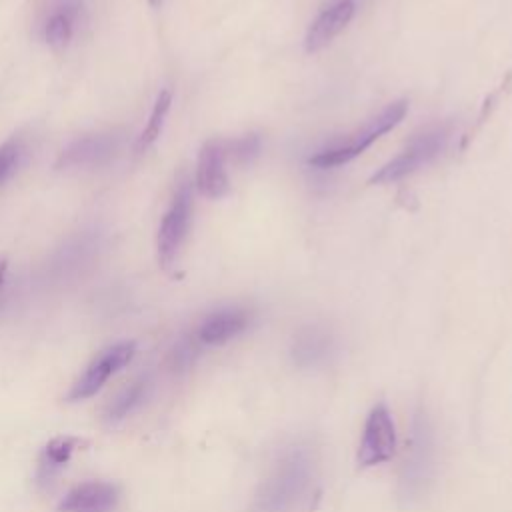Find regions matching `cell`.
<instances>
[{
  "label": "cell",
  "instance_id": "obj_13",
  "mask_svg": "<svg viewBox=\"0 0 512 512\" xmlns=\"http://www.w3.org/2000/svg\"><path fill=\"white\" fill-rule=\"evenodd\" d=\"M334 350V340L330 332L320 326L302 328L290 346L292 362L300 368H314L324 364Z\"/></svg>",
  "mask_w": 512,
  "mask_h": 512
},
{
  "label": "cell",
  "instance_id": "obj_1",
  "mask_svg": "<svg viewBox=\"0 0 512 512\" xmlns=\"http://www.w3.org/2000/svg\"><path fill=\"white\" fill-rule=\"evenodd\" d=\"M316 474L314 450L290 446L258 486L250 512H290L310 490Z\"/></svg>",
  "mask_w": 512,
  "mask_h": 512
},
{
  "label": "cell",
  "instance_id": "obj_14",
  "mask_svg": "<svg viewBox=\"0 0 512 512\" xmlns=\"http://www.w3.org/2000/svg\"><path fill=\"white\" fill-rule=\"evenodd\" d=\"M82 446H86V440L78 438V436H56L52 438L42 452L40 458V480L46 482L50 480L62 466H66L72 458V454L76 450H80Z\"/></svg>",
  "mask_w": 512,
  "mask_h": 512
},
{
  "label": "cell",
  "instance_id": "obj_18",
  "mask_svg": "<svg viewBox=\"0 0 512 512\" xmlns=\"http://www.w3.org/2000/svg\"><path fill=\"white\" fill-rule=\"evenodd\" d=\"M22 158V146L18 140L10 138L0 146V186L16 172Z\"/></svg>",
  "mask_w": 512,
  "mask_h": 512
},
{
  "label": "cell",
  "instance_id": "obj_21",
  "mask_svg": "<svg viewBox=\"0 0 512 512\" xmlns=\"http://www.w3.org/2000/svg\"><path fill=\"white\" fill-rule=\"evenodd\" d=\"M6 268H8V262H6V258H0V286H2V282H4V274H6Z\"/></svg>",
  "mask_w": 512,
  "mask_h": 512
},
{
  "label": "cell",
  "instance_id": "obj_22",
  "mask_svg": "<svg viewBox=\"0 0 512 512\" xmlns=\"http://www.w3.org/2000/svg\"><path fill=\"white\" fill-rule=\"evenodd\" d=\"M162 2H164V0H148V4H150V6H160Z\"/></svg>",
  "mask_w": 512,
  "mask_h": 512
},
{
  "label": "cell",
  "instance_id": "obj_2",
  "mask_svg": "<svg viewBox=\"0 0 512 512\" xmlns=\"http://www.w3.org/2000/svg\"><path fill=\"white\" fill-rule=\"evenodd\" d=\"M436 450H434V430L430 418L424 410H416L412 418V432L406 450V458L400 472V496L410 504L420 500L436 472Z\"/></svg>",
  "mask_w": 512,
  "mask_h": 512
},
{
  "label": "cell",
  "instance_id": "obj_4",
  "mask_svg": "<svg viewBox=\"0 0 512 512\" xmlns=\"http://www.w3.org/2000/svg\"><path fill=\"white\" fill-rule=\"evenodd\" d=\"M448 126H434L424 130L422 134H416L406 148L392 158L390 162H386L382 168H378L372 176H370V184H388V182H396L412 172H416L418 168H422L424 164H428L430 160H434L446 146L448 140Z\"/></svg>",
  "mask_w": 512,
  "mask_h": 512
},
{
  "label": "cell",
  "instance_id": "obj_3",
  "mask_svg": "<svg viewBox=\"0 0 512 512\" xmlns=\"http://www.w3.org/2000/svg\"><path fill=\"white\" fill-rule=\"evenodd\" d=\"M406 110H408L406 100H396L388 104L378 116H374L368 124H364L354 136H350L348 142L318 152L316 156L310 158V164L318 168H332V166L350 162L352 158L362 154L372 142H376L382 134L392 130L404 118Z\"/></svg>",
  "mask_w": 512,
  "mask_h": 512
},
{
  "label": "cell",
  "instance_id": "obj_20",
  "mask_svg": "<svg viewBox=\"0 0 512 512\" xmlns=\"http://www.w3.org/2000/svg\"><path fill=\"white\" fill-rule=\"evenodd\" d=\"M198 344H200L198 338H194V340H192V338L182 340V342L174 348V352H172V356H170L172 368H174V370H186L188 366H192L194 360H196V356H198Z\"/></svg>",
  "mask_w": 512,
  "mask_h": 512
},
{
  "label": "cell",
  "instance_id": "obj_8",
  "mask_svg": "<svg viewBox=\"0 0 512 512\" xmlns=\"http://www.w3.org/2000/svg\"><path fill=\"white\" fill-rule=\"evenodd\" d=\"M226 144L222 140H208L198 154L196 186L206 198H220L228 192L226 176Z\"/></svg>",
  "mask_w": 512,
  "mask_h": 512
},
{
  "label": "cell",
  "instance_id": "obj_10",
  "mask_svg": "<svg viewBox=\"0 0 512 512\" xmlns=\"http://www.w3.org/2000/svg\"><path fill=\"white\" fill-rule=\"evenodd\" d=\"M354 0H338L324 8L314 22L310 24L306 38H304V48L306 52H318L324 46H328L352 20L354 16Z\"/></svg>",
  "mask_w": 512,
  "mask_h": 512
},
{
  "label": "cell",
  "instance_id": "obj_11",
  "mask_svg": "<svg viewBox=\"0 0 512 512\" xmlns=\"http://www.w3.org/2000/svg\"><path fill=\"white\" fill-rule=\"evenodd\" d=\"M116 504L118 488L114 484L90 480L72 488L58 504V512H112Z\"/></svg>",
  "mask_w": 512,
  "mask_h": 512
},
{
  "label": "cell",
  "instance_id": "obj_6",
  "mask_svg": "<svg viewBox=\"0 0 512 512\" xmlns=\"http://www.w3.org/2000/svg\"><path fill=\"white\" fill-rule=\"evenodd\" d=\"M396 452V428L390 410L384 404H376L364 422L362 440L358 448V464L378 466L388 462Z\"/></svg>",
  "mask_w": 512,
  "mask_h": 512
},
{
  "label": "cell",
  "instance_id": "obj_16",
  "mask_svg": "<svg viewBox=\"0 0 512 512\" xmlns=\"http://www.w3.org/2000/svg\"><path fill=\"white\" fill-rule=\"evenodd\" d=\"M170 104H172V92L168 88L160 90V94L156 96V102L152 106V112L148 116V122H146L144 130L140 132L138 140H136V150L138 152H144L146 148H150L158 140V136L162 132V126H164V118L170 110Z\"/></svg>",
  "mask_w": 512,
  "mask_h": 512
},
{
  "label": "cell",
  "instance_id": "obj_17",
  "mask_svg": "<svg viewBox=\"0 0 512 512\" xmlns=\"http://www.w3.org/2000/svg\"><path fill=\"white\" fill-rule=\"evenodd\" d=\"M146 390H148V378H140L136 382H132L126 390H122L108 406L106 410V420L108 422H118L122 420L124 416H128L134 406H138L144 396H146Z\"/></svg>",
  "mask_w": 512,
  "mask_h": 512
},
{
  "label": "cell",
  "instance_id": "obj_5",
  "mask_svg": "<svg viewBox=\"0 0 512 512\" xmlns=\"http://www.w3.org/2000/svg\"><path fill=\"white\" fill-rule=\"evenodd\" d=\"M192 216V186L188 180L180 182V186L174 192L172 204L162 216L158 236H156V248H158V262L162 268H170L180 252V246L186 238L188 226Z\"/></svg>",
  "mask_w": 512,
  "mask_h": 512
},
{
  "label": "cell",
  "instance_id": "obj_7",
  "mask_svg": "<svg viewBox=\"0 0 512 512\" xmlns=\"http://www.w3.org/2000/svg\"><path fill=\"white\" fill-rule=\"evenodd\" d=\"M136 352V344L134 342H118L106 350H102L84 370V374L72 384L70 392H68V400H86L90 396H94L104 384L106 380L116 374L118 370H122Z\"/></svg>",
  "mask_w": 512,
  "mask_h": 512
},
{
  "label": "cell",
  "instance_id": "obj_12",
  "mask_svg": "<svg viewBox=\"0 0 512 512\" xmlns=\"http://www.w3.org/2000/svg\"><path fill=\"white\" fill-rule=\"evenodd\" d=\"M248 324H250V312L242 308L216 310L204 318V322L196 332V338L200 340V344L220 346L236 338L238 334H242L248 328Z\"/></svg>",
  "mask_w": 512,
  "mask_h": 512
},
{
  "label": "cell",
  "instance_id": "obj_19",
  "mask_svg": "<svg viewBox=\"0 0 512 512\" xmlns=\"http://www.w3.org/2000/svg\"><path fill=\"white\" fill-rule=\"evenodd\" d=\"M224 144H226V154H230L240 164L250 162L260 150V138L256 134H248L244 138H236V140L224 142Z\"/></svg>",
  "mask_w": 512,
  "mask_h": 512
},
{
  "label": "cell",
  "instance_id": "obj_9",
  "mask_svg": "<svg viewBox=\"0 0 512 512\" xmlns=\"http://www.w3.org/2000/svg\"><path fill=\"white\" fill-rule=\"evenodd\" d=\"M118 136L94 134L74 140L64 148L56 160V168H78V166H100L114 156L118 150Z\"/></svg>",
  "mask_w": 512,
  "mask_h": 512
},
{
  "label": "cell",
  "instance_id": "obj_15",
  "mask_svg": "<svg viewBox=\"0 0 512 512\" xmlns=\"http://www.w3.org/2000/svg\"><path fill=\"white\" fill-rule=\"evenodd\" d=\"M78 0H60L50 18L44 24V36L50 46L64 48L74 32V20L78 14Z\"/></svg>",
  "mask_w": 512,
  "mask_h": 512
}]
</instances>
